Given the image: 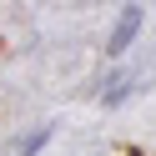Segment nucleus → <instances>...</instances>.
<instances>
[{
  "label": "nucleus",
  "instance_id": "nucleus-1",
  "mask_svg": "<svg viewBox=\"0 0 156 156\" xmlns=\"http://www.w3.org/2000/svg\"><path fill=\"white\" fill-rule=\"evenodd\" d=\"M136 30H141V10H136V5H126L121 20H116V30H111V55H121L126 45L136 41Z\"/></svg>",
  "mask_w": 156,
  "mask_h": 156
}]
</instances>
